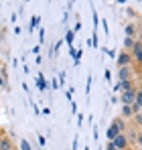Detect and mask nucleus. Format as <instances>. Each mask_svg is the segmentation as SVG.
Listing matches in <instances>:
<instances>
[{"label":"nucleus","mask_w":142,"mask_h":150,"mask_svg":"<svg viewBox=\"0 0 142 150\" xmlns=\"http://www.w3.org/2000/svg\"><path fill=\"white\" fill-rule=\"evenodd\" d=\"M120 130H122V120L116 118V120H114V124L108 128V138H110V140H114V138L120 134Z\"/></svg>","instance_id":"obj_1"},{"label":"nucleus","mask_w":142,"mask_h":150,"mask_svg":"<svg viewBox=\"0 0 142 150\" xmlns=\"http://www.w3.org/2000/svg\"><path fill=\"white\" fill-rule=\"evenodd\" d=\"M136 91H138V89H134V87L128 89V91H124V93H122V101H124L126 105H132V103L136 101Z\"/></svg>","instance_id":"obj_2"},{"label":"nucleus","mask_w":142,"mask_h":150,"mask_svg":"<svg viewBox=\"0 0 142 150\" xmlns=\"http://www.w3.org/2000/svg\"><path fill=\"white\" fill-rule=\"evenodd\" d=\"M128 89H132L130 79H128V81H118V83H116V87H114V91H120V93H124V91H128Z\"/></svg>","instance_id":"obj_3"},{"label":"nucleus","mask_w":142,"mask_h":150,"mask_svg":"<svg viewBox=\"0 0 142 150\" xmlns=\"http://www.w3.org/2000/svg\"><path fill=\"white\" fill-rule=\"evenodd\" d=\"M114 146H116V148H124V146H126V136H122V134H118V136H116V138H114Z\"/></svg>","instance_id":"obj_4"},{"label":"nucleus","mask_w":142,"mask_h":150,"mask_svg":"<svg viewBox=\"0 0 142 150\" xmlns=\"http://www.w3.org/2000/svg\"><path fill=\"white\" fill-rule=\"evenodd\" d=\"M118 77H120V81H128V77H130V69H128V67H120Z\"/></svg>","instance_id":"obj_5"},{"label":"nucleus","mask_w":142,"mask_h":150,"mask_svg":"<svg viewBox=\"0 0 142 150\" xmlns=\"http://www.w3.org/2000/svg\"><path fill=\"white\" fill-rule=\"evenodd\" d=\"M134 57H136V61H142V45L140 43H134Z\"/></svg>","instance_id":"obj_6"},{"label":"nucleus","mask_w":142,"mask_h":150,"mask_svg":"<svg viewBox=\"0 0 142 150\" xmlns=\"http://www.w3.org/2000/svg\"><path fill=\"white\" fill-rule=\"evenodd\" d=\"M73 41H75V30H67V35H65V43L73 47Z\"/></svg>","instance_id":"obj_7"},{"label":"nucleus","mask_w":142,"mask_h":150,"mask_svg":"<svg viewBox=\"0 0 142 150\" xmlns=\"http://www.w3.org/2000/svg\"><path fill=\"white\" fill-rule=\"evenodd\" d=\"M126 63H130V55H128V53H122V55L118 57V65H122V67H124Z\"/></svg>","instance_id":"obj_8"},{"label":"nucleus","mask_w":142,"mask_h":150,"mask_svg":"<svg viewBox=\"0 0 142 150\" xmlns=\"http://www.w3.org/2000/svg\"><path fill=\"white\" fill-rule=\"evenodd\" d=\"M37 87L41 89V91H45L47 89V85H45V79H43V75L39 73V77H37Z\"/></svg>","instance_id":"obj_9"},{"label":"nucleus","mask_w":142,"mask_h":150,"mask_svg":"<svg viewBox=\"0 0 142 150\" xmlns=\"http://www.w3.org/2000/svg\"><path fill=\"white\" fill-rule=\"evenodd\" d=\"M39 25H41V16H33V21H31V30L37 28Z\"/></svg>","instance_id":"obj_10"},{"label":"nucleus","mask_w":142,"mask_h":150,"mask_svg":"<svg viewBox=\"0 0 142 150\" xmlns=\"http://www.w3.org/2000/svg\"><path fill=\"white\" fill-rule=\"evenodd\" d=\"M0 150H10V142H8L6 138L0 140Z\"/></svg>","instance_id":"obj_11"},{"label":"nucleus","mask_w":142,"mask_h":150,"mask_svg":"<svg viewBox=\"0 0 142 150\" xmlns=\"http://www.w3.org/2000/svg\"><path fill=\"white\" fill-rule=\"evenodd\" d=\"M126 33H128V37L132 39V35H134V25H128V26H126Z\"/></svg>","instance_id":"obj_12"},{"label":"nucleus","mask_w":142,"mask_h":150,"mask_svg":"<svg viewBox=\"0 0 142 150\" xmlns=\"http://www.w3.org/2000/svg\"><path fill=\"white\" fill-rule=\"evenodd\" d=\"M124 45H126V47H132V45H134V39L126 37V39H124Z\"/></svg>","instance_id":"obj_13"},{"label":"nucleus","mask_w":142,"mask_h":150,"mask_svg":"<svg viewBox=\"0 0 142 150\" xmlns=\"http://www.w3.org/2000/svg\"><path fill=\"white\" fill-rule=\"evenodd\" d=\"M122 112H124V116H130V114H132V105H124Z\"/></svg>","instance_id":"obj_14"},{"label":"nucleus","mask_w":142,"mask_h":150,"mask_svg":"<svg viewBox=\"0 0 142 150\" xmlns=\"http://www.w3.org/2000/svg\"><path fill=\"white\" fill-rule=\"evenodd\" d=\"M21 148H23V150H31V146H28L26 140H23V142H21Z\"/></svg>","instance_id":"obj_15"},{"label":"nucleus","mask_w":142,"mask_h":150,"mask_svg":"<svg viewBox=\"0 0 142 150\" xmlns=\"http://www.w3.org/2000/svg\"><path fill=\"white\" fill-rule=\"evenodd\" d=\"M136 122H138V124H142V110L136 114Z\"/></svg>","instance_id":"obj_16"},{"label":"nucleus","mask_w":142,"mask_h":150,"mask_svg":"<svg viewBox=\"0 0 142 150\" xmlns=\"http://www.w3.org/2000/svg\"><path fill=\"white\" fill-rule=\"evenodd\" d=\"M53 89H55V91L59 89V81H57V79H53Z\"/></svg>","instance_id":"obj_17"},{"label":"nucleus","mask_w":142,"mask_h":150,"mask_svg":"<svg viewBox=\"0 0 142 150\" xmlns=\"http://www.w3.org/2000/svg\"><path fill=\"white\" fill-rule=\"evenodd\" d=\"M138 142H140V144H142V136H140V140H138Z\"/></svg>","instance_id":"obj_18"}]
</instances>
